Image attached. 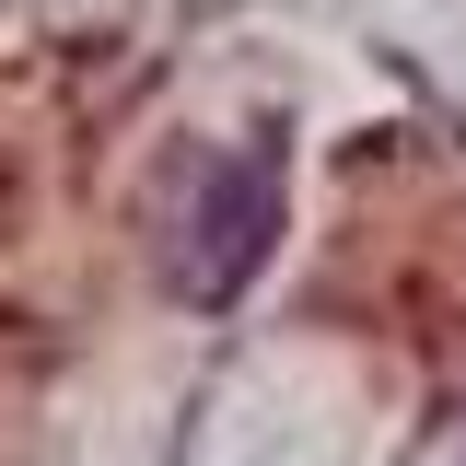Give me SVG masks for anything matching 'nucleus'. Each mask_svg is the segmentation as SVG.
<instances>
[{"label":"nucleus","instance_id":"f257e3e1","mask_svg":"<svg viewBox=\"0 0 466 466\" xmlns=\"http://www.w3.org/2000/svg\"><path fill=\"white\" fill-rule=\"evenodd\" d=\"M280 222V164L245 140V152H198L187 164V233H175V280L198 291V303H222L245 268H257V245Z\"/></svg>","mask_w":466,"mask_h":466}]
</instances>
